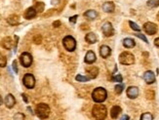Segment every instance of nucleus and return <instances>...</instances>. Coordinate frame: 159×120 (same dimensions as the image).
<instances>
[{
  "label": "nucleus",
  "mask_w": 159,
  "mask_h": 120,
  "mask_svg": "<svg viewBox=\"0 0 159 120\" xmlns=\"http://www.w3.org/2000/svg\"><path fill=\"white\" fill-rule=\"evenodd\" d=\"M114 89H115V93H116L117 95H120V94L123 92L124 86H123V85H116Z\"/></svg>",
  "instance_id": "obj_32"
},
{
  "label": "nucleus",
  "mask_w": 159,
  "mask_h": 120,
  "mask_svg": "<svg viewBox=\"0 0 159 120\" xmlns=\"http://www.w3.org/2000/svg\"><path fill=\"white\" fill-rule=\"evenodd\" d=\"M154 45H155L156 47H159V38H156L154 40Z\"/></svg>",
  "instance_id": "obj_41"
},
{
  "label": "nucleus",
  "mask_w": 159,
  "mask_h": 120,
  "mask_svg": "<svg viewBox=\"0 0 159 120\" xmlns=\"http://www.w3.org/2000/svg\"><path fill=\"white\" fill-rule=\"evenodd\" d=\"M92 115L96 120H105L107 115L106 107L104 105H95L92 110Z\"/></svg>",
  "instance_id": "obj_1"
},
{
  "label": "nucleus",
  "mask_w": 159,
  "mask_h": 120,
  "mask_svg": "<svg viewBox=\"0 0 159 120\" xmlns=\"http://www.w3.org/2000/svg\"><path fill=\"white\" fill-rule=\"evenodd\" d=\"M119 62H120V64L125 66L133 65L135 62V57L133 54L129 52H123L119 56Z\"/></svg>",
  "instance_id": "obj_5"
},
{
  "label": "nucleus",
  "mask_w": 159,
  "mask_h": 120,
  "mask_svg": "<svg viewBox=\"0 0 159 120\" xmlns=\"http://www.w3.org/2000/svg\"><path fill=\"white\" fill-rule=\"evenodd\" d=\"M121 111H122V110H121L120 106H112L111 110H110V115H111V118L116 119V118L118 117L119 114L121 113Z\"/></svg>",
  "instance_id": "obj_20"
},
{
  "label": "nucleus",
  "mask_w": 159,
  "mask_h": 120,
  "mask_svg": "<svg viewBox=\"0 0 159 120\" xmlns=\"http://www.w3.org/2000/svg\"><path fill=\"white\" fill-rule=\"evenodd\" d=\"M145 96H146V99L153 100V99H154L155 93H154V91H152V90H147L145 92Z\"/></svg>",
  "instance_id": "obj_28"
},
{
  "label": "nucleus",
  "mask_w": 159,
  "mask_h": 120,
  "mask_svg": "<svg viewBox=\"0 0 159 120\" xmlns=\"http://www.w3.org/2000/svg\"><path fill=\"white\" fill-rule=\"evenodd\" d=\"M35 112L40 119H46L50 115V107L46 104H38L35 108Z\"/></svg>",
  "instance_id": "obj_3"
},
{
  "label": "nucleus",
  "mask_w": 159,
  "mask_h": 120,
  "mask_svg": "<svg viewBox=\"0 0 159 120\" xmlns=\"http://www.w3.org/2000/svg\"><path fill=\"white\" fill-rule=\"evenodd\" d=\"M127 96L130 99H136L139 96V88L136 86H130L127 89Z\"/></svg>",
  "instance_id": "obj_11"
},
{
  "label": "nucleus",
  "mask_w": 159,
  "mask_h": 120,
  "mask_svg": "<svg viewBox=\"0 0 159 120\" xmlns=\"http://www.w3.org/2000/svg\"><path fill=\"white\" fill-rule=\"evenodd\" d=\"M147 6L150 8H156L159 6V0H147Z\"/></svg>",
  "instance_id": "obj_25"
},
{
  "label": "nucleus",
  "mask_w": 159,
  "mask_h": 120,
  "mask_svg": "<svg viewBox=\"0 0 159 120\" xmlns=\"http://www.w3.org/2000/svg\"><path fill=\"white\" fill-rule=\"evenodd\" d=\"M114 9H115L114 3L111 2V1L105 2L103 5V10L105 11V13H112V12H114Z\"/></svg>",
  "instance_id": "obj_19"
},
{
  "label": "nucleus",
  "mask_w": 159,
  "mask_h": 120,
  "mask_svg": "<svg viewBox=\"0 0 159 120\" xmlns=\"http://www.w3.org/2000/svg\"><path fill=\"white\" fill-rule=\"evenodd\" d=\"M22 83L27 89H33L35 86V78L31 73H26L22 78Z\"/></svg>",
  "instance_id": "obj_6"
},
{
  "label": "nucleus",
  "mask_w": 159,
  "mask_h": 120,
  "mask_svg": "<svg viewBox=\"0 0 159 120\" xmlns=\"http://www.w3.org/2000/svg\"><path fill=\"white\" fill-rule=\"evenodd\" d=\"M144 30L147 34L153 35V34H155L157 32L158 28H157V26L155 24H153V22H147L144 25Z\"/></svg>",
  "instance_id": "obj_9"
},
{
  "label": "nucleus",
  "mask_w": 159,
  "mask_h": 120,
  "mask_svg": "<svg viewBox=\"0 0 159 120\" xmlns=\"http://www.w3.org/2000/svg\"><path fill=\"white\" fill-rule=\"evenodd\" d=\"M7 22L10 26H17L20 24V17L18 15H10L7 18Z\"/></svg>",
  "instance_id": "obj_18"
},
{
  "label": "nucleus",
  "mask_w": 159,
  "mask_h": 120,
  "mask_svg": "<svg viewBox=\"0 0 159 120\" xmlns=\"http://www.w3.org/2000/svg\"><path fill=\"white\" fill-rule=\"evenodd\" d=\"M62 44H64L66 50H67L69 52H73L76 48V40L71 35H67L62 39Z\"/></svg>",
  "instance_id": "obj_4"
},
{
  "label": "nucleus",
  "mask_w": 159,
  "mask_h": 120,
  "mask_svg": "<svg viewBox=\"0 0 159 120\" xmlns=\"http://www.w3.org/2000/svg\"><path fill=\"white\" fill-rule=\"evenodd\" d=\"M22 98H24V101H25L26 102H28V100H27V98H26V94H22Z\"/></svg>",
  "instance_id": "obj_43"
},
{
  "label": "nucleus",
  "mask_w": 159,
  "mask_h": 120,
  "mask_svg": "<svg viewBox=\"0 0 159 120\" xmlns=\"http://www.w3.org/2000/svg\"><path fill=\"white\" fill-rule=\"evenodd\" d=\"M144 79L147 84H152L155 82V75L151 70H147L144 74Z\"/></svg>",
  "instance_id": "obj_12"
},
{
  "label": "nucleus",
  "mask_w": 159,
  "mask_h": 120,
  "mask_svg": "<svg viewBox=\"0 0 159 120\" xmlns=\"http://www.w3.org/2000/svg\"><path fill=\"white\" fill-rule=\"evenodd\" d=\"M135 35L137 36V37H139V38H141V40H144V41H145V43H149V41H147L146 37L144 35V34H141V33H137V34H135Z\"/></svg>",
  "instance_id": "obj_34"
},
{
  "label": "nucleus",
  "mask_w": 159,
  "mask_h": 120,
  "mask_svg": "<svg viewBox=\"0 0 159 120\" xmlns=\"http://www.w3.org/2000/svg\"><path fill=\"white\" fill-rule=\"evenodd\" d=\"M141 120H153V116H152L151 113H149V112H145V113H143V114H141Z\"/></svg>",
  "instance_id": "obj_27"
},
{
  "label": "nucleus",
  "mask_w": 159,
  "mask_h": 120,
  "mask_svg": "<svg viewBox=\"0 0 159 120\" xmlns=\"http://www.w3.org/2000/svg\"><path fill=\"white\" fill-rule=\"evenodd\" d=\"M12 66H13V70L16 73H18V66H17V61H14L13 64H12Z\"/></svg>",
  "instance_id": "obj_37"
},
{
  "label": "nucleus",
  "mask_w": 159,
  "mask_h": 120,
  "mask_svg": "<svg viewBox=\"0 0 159 120\" xmlns=\"http://www.w3.org/2000/svg\"><path fill=\"white\" fill-rule=\"evenodd\" d=\"M2 104V98H1V96H0V106H1Z\"/></svg>",
  "instance_id": "obj_44"
},
{
  "label": "nucleus",
  "mask_w": 159,
  "mask_h": 120,
  "mask_svg": "<svg viewBox=\"0 0 159 120\" xmlns=\"http://www.w3.org/2000/svg\"><path fill=\"white\" fill-rule=\"evenodd\" d=\"M88 28H89L88 25H86V24L81 25V30H88Z\"/></svg>",
  "instance_id": "obj_39"
},
{
  "label": "nucleus",
  "mask_w": 159,
  "mask_h": 120,
  "mask_svg": "<svg viewBox=\"0 0 159 120\" xmlns=\"http://www.w3.org/2000/svg\"><path fill=\"white\" fill-rule=\"evenodd\" d=\"M77 18H78V16H77V15L72 16V17H70V22H71V24H74V22H76Z\"/></svg>",
  "instance_id": "obj_36"
},
{
  "label": "nucleus",
  "mask_w": 159,
  "mask_h": 120,
  "mask_svg": "<svg viewBox=\"0 0 159 120\" xmlns=\"http://www.w3.org/2000/svg\"><path fill=\"white\" fill-rule=\"evenodd\" d=\"M129 25H130V26H131V28H132L133 30H136V31H141V27H140L137 24H136V22L130 21V22H129Z\"/></svg>",
  "instance_id": "obj_29"
},
{
  "label": "nucleus",
  "mask_w": 159,
  "mask_h": 120,
  "mask_svg": "<svg viewBox=\"0 0 159 120\" xmlns=\"http://www.w3.org/2000/svg\"><path fill=\"white\" fill-rule=\"evenodd\" d=\"M61 120H62V119H61Z\"/></svg>",
  "instance_id": "obj_46"
},
{
  "label": "nucleus",
  "mask_w": 159,
  "mask_h": 120,
  "mask_svg": "<svg viewBox=\"0 0 159 120\" xmlns=\"http://www.w3.org/2000/svg\"><path fill=\"white\" fill-rule=\"evenodd\" d=\"M75 79H76V81H79V82H87L90 80V78L88 76L81 75V74H77L75 76Z\"/></svg>",
  "instance_id": "obj_26"
},
{
  "label": "nucleus",
  "mask_w": 159,
  "mask_h": 120,
  "mask_svg": "<svg viewBox=\"0 0 159 120\" xmlns=\"http://www.w3.org/2000/svg\"><path fill=\"white\" fill-rule=\"evenodd\" d=\"M36 14L37 13H36L35 9L33 8V7H30V8H27L26 10V12L24 14V17H25V19H26V20H31V19H33L36 16Z\"/></svg>",
  "instance_id": "obj_17"
},
{
  "label": "nucleus",
  "mask_w": 159,
  "mask_h": 120,
  "mask_svg": "<svg viewBox=\"0 0 159 120\" xmlns=\"http://www.w3.org/2000/svg\"><path fill=\"white\" fill-rule=\"evenodd\" d=\"M112 80H113V81H115V82H122L123 81V78H122L121 74H117V75L112 77Z\"/></svg>",
  "instance_id": "obj_33"
},
{
  "label": "nucleus",
  "mask_w": 159,
  "mask_h": 120,
  "mask_svg": "<svg viewBox=\"0 0 159 120\" xmlns=\"http://www.w3.org/2000/svg\"><path fill=\"white\" fill-rule=\"evenodd\" d=\"M20 62L22 66L25 67H30L32 64V56L27 53V52H24L21 56H20Z\"/></svg>",
  "instance_id": "obj_7"
},
{
  "label": "nucleus",
  "mask_w": 159,
  "mask_h": 120,
  "mask_svg": "<svg viewBox=\"0 0 159 120\" xmlns=\"http://www.w3.org/2000/svg\"><path fill=\"white\" fill-rule=\"evenodd\" d=\"M4 102H5V106L8 108H12L16 105V99L12 94H8L4 100Z\"/></svg>",
  "instance_id": "obj_13"
},
{
  "label": "nucleus",
  "mask_w": 159,
  "mask_h": 120,
  "mask_svg": "<svg viewBox=\"0 0 159 120\" xmlns=\"http://www.w3.org/2000/svg\"><path fill=\"white\" fill-rule=\"evenodd\" d=\"M44 7H45L44 3H42V2H36L33 8L35 9L36 13H41V12H43V11H44Z\"/></svg>",
  "instance_id": "obj_24"
},
{
  "label": "nucleus",
  "mask_w": 159,
  "mask_h": 120,
  "mask_svg": "<svg viewBox=\"0 0 159 120\" xmlns=\"http://www.w3.org/2000/svg\"><path fill=\"white\" fill-rule=\"evenodd\" d=\"M135 45H136V42L132 38H125L123 40V46L125 48H133L135 47Z\"/></svg>",
  "instance_id": "obj_23"
},
{
  "label": "nucleus",
  "mask_w": 159,
  "mask_h": 120,
  "mask_svg": "<svg viewBox=\"0 0 159 120\" xmlns=\"http://www.w3.org/2000/svg\"><path fill=\"white\" fill-rule=\"evenodd\" d=\"M120 120H129V116L128 115H123Z\"/></svg>",
  "instance_id": "obj_42"
},
{
  "label": "nucleus",
  "mask_w": 159,
  "mask_h": 120,
  "mask_svg": "<svg viewBox=\"0 0 159 120\" xmlns=\"http://www.w3.org/2000/svg\"><path fill=\"white\" fill-rule=\"evenodd\" d=\"M1 46L7 50H10L11 48L13 47V40L11 37L7 36V37H4L1 40Z\"/></svg>",
  "instance_id": "obj_15"
},
{
  "label": "nucleus",
  "mask_w": 159,
  "mask_h": 120,
  "mask_svg": "<svg viewBox=\"0 0 159 120\" xmlns=\"http://www.w3.org/2000/svg\"><path fill=\"white\" fill-rule=\"evenodd\" d=\"M101 30H103V33L106 37H110L114 34V28H113L111 22H105L103 25V27H101Z\"/></svg>",
  "instance_id": "obj_8"
},
{
  "label": "nucleus",
  "mask_w": 159,
  "mask_h": 120,
  "mask_svg": "<svg viewBox=\"0 0 159 120\" xmlns=\"http://www.w3.org/2000/svg\"><path fill=\"white\" fill-rule=\"evenodd\" d=\"M51 3L54 4V5H57L60 3V0H51Z\"/></svg>",
  "instance_id": "obj_40"
},
{
  "label": "nucleus",
  "mask_w": 159,
  "mask_h": 120,
  "mask_svg": "<svg viewBox=\"0 0 159 120\" xmlns=\"http://www.w3.org/2000/svg\"><path fill=\"white\" fill-rule=\"evenodd\" d=\"M84 17H86V18H88L89 20H95V19H97L98 13H97V11H95V10H88L84 13Z\"/></svg>",
  "instance_id": "obj_22"
},
{
  "label": "nucleus",
  "mask_w": 159,
  "mask_h": 120,
  "mask_svg": "<svg viewBox=\"0 0 159 120\" xmlns=\"http://www.w3.org/2000/svg\"><path fill=\"white\" fill-rule=\"evenodd\" d=\"M86 72L88 73V77L90 79H94L98 76L99 68L96 66H88V67H86Z\"/></svg>",
  "instance_id": "obj_10"
},
{
  "label": "nucleus",
  "mask_w": 159,
  "mask_h": 120,
  "mask_svg": "<svg viewBox=\"0 0 159 120\" xmlns=\"http://www.w3.org/2000/svg\"><path fill=\"white\" fill-rule=\"evenodd\" d=\"M53 26H54L55 27H59V26H61V22H60V21H56V22H54Z\"/></svg>",
  "instance_id": "obj_38"
},
{
  "label": "nucleus",
  "mask_w": 159,
  "mask_h": 120,
  "mask_svg": "<svg viewBox=\"0 0 159 120\" xmlns=\"http://www.w3.org/2000/svg\"><path fill=\"white\" fill-rule=\"evenodd\" d=\"M157 20H158V22H159V12H158V14H157Z\"/></svg>",
  "instance_id": "obj_45"
},
{
  "label": "nucleus",
  "mask_w": 159,
  "mask_h": 120,
  "mask_svg": "<svg viewBox=\"0 0 159 120\" xmlns=\"http://www.w3.org/2000/svg\"><path fill=\"white\" fill-rule=\"evenodd\" d=\"M14 120H25V114H22L21 112L16 113L14 115Z\"/></svg>",
  "instance_id": "obj_31"
},
{
  "label": "nucleus",
  "mask_w": 159,
  "mask_h": 120,
  "mask_svg": "<svg viewBox=\"0 0 159 120\" xmlns=\"http://www.w3.org/2000/svg\"><path fill=\"white\" fill-rule=\"evenodd\" d=\"M6 64H7L6 58H5V57L1 53H0V67H4L5 66H6Z\"/></svg>",
  "instance_id": "obj_30"
},
{
  "label": "nucleus",
  "mask_w": 159,
  "mask_h": 120,
  "mask_svg": "<svg viewBox=\"0 0 159 120\" xmlns=\"http://www.w3.org/2000/svg\"><path fill=\"white\" fill-rule=\"evenodd\" d=\"M107 98V93L106 90L103 87H98L96 88L93 93H92V99L94 102L101 104V102H104Z\"/></svg>",
  "instance_id": "obj_2"
},
{
  "label": "nucleus",
  "mask_w": 159,
  "mask_h": 120,
  "mask_svg": "<svg viewBox=\"0 0 159 120\" xmlns=\"http://www.w3.org/2000/svg\"><path fill=\"white\" fill-rule=\"evenodd\" d=\"M85 62L86 64H89V65H92L96 62V55L93 51H88L86 56H85V59H84Z\"/></svg>",
  "instance_id": "obj_16"
},
{
  "label": "nucleus",
  "mask_w": 159,
  "mask_h": 120,
  "mask_svg": "<svg viewBox=\"0 0 159 120\" xmlns=\"http://www.w3.org/2000/svg\"><path fill=\"white\" fill-rule=\"evenodd\" d=\"M111 54V49L109 47V46H106V45H103V46H101L100 48V55L101 58H104V59H106L107 57H109Z\"/></svg>",
  "instance_id": "obj_14"
},
{
  "label": "nucleus",
  "mask_w": 159,
  "mask_h": 120,
  "mask_svg": "<svg viewBox=\"0 0 159 120\" xmlns=\"http://www.w3.org/2000/svg\"><path fill=\"white\" fill-rule=\"evenodd\" d=\"M85 40H86V42H88L89 44H94L97 42L98 38L94 32H89L86 34V36H85Z\"/></svg>",
  "instance_id": "obj_21"
},
{
  "label": "nucleus",
  "mask_w": 159,
  "mask_h": 120,
  "mask_svg": "<svg viewBox=\"0 0 159 120\" xmlns=\"http://www.w3.org/2000/svg\"><path fill=\"white\" fill-rule=\"evenodd\" d=\"M33 40H34V42H35L36 44H40V43H41L42 38H41V36H40V35H36L34 38H33Z\"/></svg>",
  "instance_id": "obj_35"
}]
</instances>
